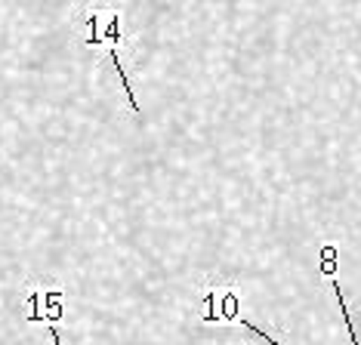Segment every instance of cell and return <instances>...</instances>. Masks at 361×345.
<instances>
[{
	"mask_svg": "<svg viewBox=\"0 0 361 345\" xmlns=\"http://www.w3.org/2000/svg\"><path fill=\"white\" fill-rule=\"evenodd\" d=\"M50 336H53V345H62V339H59V330H56L53 324H50Z\"/></svg>",
	"mask_w": 361,
	"mask_h": 345,
	"instance_id": "obj_1",
	"label": "cell"
}]
</instances>
